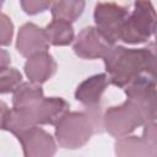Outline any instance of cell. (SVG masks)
<instances>
[{
    "mask_svg": "<svg viewBox=\"0 0 157 157\" xmlns=\"http://www.w3.org/2000/svg\"><path fill=\"white\" fill-rule=\"evenodd\" d=\"M101 125L99 107L87 108L85 112H67L55 125V139L60 147L76 150L85 146Z\"/></svg>",
    "mask_w": 157,
    "mask_h": 157,
    "instance_id": "7a4b0ae2",
    "label": "cell"
},
{
    "mask_svg": "<svg viewBox=\"0 0 157 157\" xmlns=\"http://www.w3.org/2000/svg\"><path fill=\"white\" fill-rule=\"evenodd\" d=\"M115 155L120 157H156L157 147L140 136H121L115 141Z\"/></svg>",
    "mask_w": 157,
    "mask_h": 157,
    "instance_id": "5bb4252c",
    "label": "cell"
},
{
    "mask_svg": "<svg viewBox=\"0 0 157 157\" xmlns=\"http://www.w3.org/2000/svg\"><path fill=\"white\" fill-rule=\"evenodd\" d=\"M69 108V103L61 97H43L33 110V118L37 125H56Z\"/></svg>",
    "mask_w": 157,
    "mask_h": 157,
    "instance_id": "7c38bea8",
    "label": "cell"
},
{
    "mask_svg": "<svg viewBox=\"0 0 157 157\" xmlns=\"http://www.w3.org/2000/svg\"><path fill=\"white\" fill-rule=\"evenodd\" d=\"M56 72V63L54 58L45 50L28 56L25 63V74L33 83H44Z\"/></svg>",
    "mask_w": 157,
    "mask_h": 157,
    "instance_id": "8fae6325",
    "label": "cell"
},
{
    "mask_svg": "<svg viewBox=\"0 0 157 157\" xmlns=\"http://www.w3.org/2000/svg\"><path fill=\"white\" fill-rule=\"evenodd\" d=\"M53 0H20L22 10L27 15H38L48 10Z\"/></svg>",
    "mask_w": 157,
    "mask_h": 157,
    "instance_id": "d6986e66",
    "label": "cell"
},
{
    "mask_svg": "<svg viewBox=\"0 0 157 157\" xmlns=\"http://www.w3.org/2000/svg\"><path fill=\"white\" fill-rule=\"evenodd\" d=\"M108 80L112 85L124 88L140 75H156V53L153 44L150 48L131 49L113 45L103 56Z\"/></svg>",
    "mask_w": 157,
    "mask_h": 157,
    "instance_id": "6da1fadb",
    "label": "cell"
},
{
    "mask_svg": "<svg viewBox=\"0 0 157 157\" xmlns=\"http://www.w3.org/2000/svg\"><path fill=\"white\" fill-rule=\"evenodd\" d=\"M44 32L49 44L55 47L69 45L75 39L71 22L60 18H53V21L44 28Z\"/></svg>",
    "mask_w": 157,
    "mask_h": 157,
    "instance_id": "9a60e30c",
    "label": "cell"
},
{
    "mask_svg": "<svg viewBox=\"0 0 157 157\" xmlns=\"http://www.w3.org/2000/svg\"><path fill=\"white\" fill-rule=\"evenodd\" d=\"M43 97H44V93H43V90H42L40 85L33 83L31 81L29 82H22L13 91L12 108L18 109V110H23V112L28 113L32 117L33 121H34L33 110L40 103V101L43 99Z\"/></svg>",
    "mask_w": 157,
    "mask_h": 157,
    "instance_id": "4fadbf2b",
    "label": "cell"
},
{
    "mask_svg": "<svg viewBox=\"0 0 157 157\" xmlns=\"http://www.w3.org/2000/svg\"><path fill=\"white\" fill-rule=\"evenodd\" d=\"M144 139H146L151 145L157 147V131H156V120H150L144 124Z\"/></svg>",
    "mask_w": 157,
    "mask_h": 157,
    "instance_id": "ffe728a7",
    "label": "cell"
},
{
    "mask_svg": "<svg viewBox=\"0 0 157 157\" xmlns=\"http://www.w3.org/2000/svg\"><path fill=\"white\" fill-rule=\"evenodd\" d=\"M4 1H5V0H0V7L2 6V4H4Z\"/></svg>",
    "mask_w": 157,
    "mask_h": 157,
    "instance_id": "603a6c76",
    "label": "cell"
},
{
    "mask_svg": "<svg viewBox=\"0 0 157 157\" xmlns=\"http://www.w3.org/2000/svg\"><path fill=\"white\" fill-rule=\"evenodd\" d=\"M124 92L126 99L140 107L148 120H156V75L137 76L124 87Z\"/></svg>",
    "mask_w": 157,
    "mask_h": 157,
    "instance_id": "8992f818",
    "label": "cell"
},
{
    "mask_svg": "<svg viewBox=\"0 0 157 157\" xmlns=\"http://www.w3.org/2000/svg\"><path fill=\"white\" fill-rule=\"evenodd\" d=\"M146 121L150 120L144 110L129 99L120 105L109 107L102 115V126L114 137L129 135Z\"/></svg>",
    "mask_w": 157,
    "mask_h": 157,
    "instance_id": "277c9868",
    "label": "cell"
},
{
    "mask_svg": "<svg viewBox=\"0 0 157 157\" xmlns=\"http://www.w3.org/2000/svg\"><path fill=\"white\" fill-rule=\"evenodd\" d=\"M10 63H11V56H10L9 52L0 48V70L7 67L10 65Z\"/></svg>",
    "mask_w": 157,
    "mask_h": 157,
    "instance_id": "44dd1931",
    "label": "cell"
},
{
    "mask_svg": "<svg viewBox=\"0 0 157 157\" xmlns=\"http://www.w3.org/2000/svg\"><path fill=\"white\" fill-rule=\"evenodd\" d=\"M9 107L5 102L0 101V129H4V124H5V119L7 117L9 113Z\"/></svg>",
    "mask_w": 157,
    "mask_h": 157,
    "instance_id": "7402d4cb",
    "label": "cell"
},
{
    "mask_svg": "<svg viewBox=\"0 0 157 157\" xmlns=\"http://www.w3.org/2000/svg\"><path fill=\"white\" fill-rule=\"evenodd\" d=\"M114 44H110L96 27H85L75 38L72 49L75 54L82 59L94 60L103 58Z\"/></svg>",
    "mask_w": 157,
    "mask_h": 157,
    "instance_id": "52a82bcc",
    "label": "cell"
},
{
    "mask_svg": "<svg viewBox=\"0 0 157 157\" xmlns=\"http://www.w3.org/2000/svg\"><path fill=\"white\" fill-rule=\"evenodd\" d=\"M26 157H50L56 152L54 137L38 125L17 136Z\"/></svg>",
    "mask_w": 157,
    "mask_h": 157,
    "instance_id": "ba28073f",
    "label": "cell"
},
{
    "mask_svg": "<svg viewBox=\"0 0 157 157\" xmlns=\"http://www.w3.org/2000/svg\"><path fill=\"white\" fill-rule=\"evenodd\" d=\"M49 48V42L47 39L44 28L38 27L32 22H27L20 27L16 49L22 56H31L39 52H45Z\"/></svg>",
    "mask_w": 157,
    "mask_h": 157,
    "instance_id": "9c48e42d",
    "label": "cell"
},
{
    "mask_svg": "<svg viewBox=\"0 0 157 157\" xmlns=\"http://www.w3.org/2000/svg\"><path fill=\"white\" fill-rule=\"evenodd\" d=\"M13 36V23L10 17L0 12V45H10Z\"/></svg>",
    "mask_w": 157,
    "mask_h": 157,
    "instance_id": "ac0fdd59",
    "label": "cell"
},
{
    "mask_svg": "<svg viewBox=\"0 0 157 157\" xmlns=\"http://www.w3.org/2000/svg\"><path fill=\"white\" fill-rule=\"evenodd\" d=\"M22 83V75L17 69L5 67L0 70V94L13 92Z\"/></svg>",
    "mask_w": 157,
    "mask_h": 157,
    "instance_id": "e0dca14e",
    "label": "cell"
},
{
    "mask_svg": "<svg viewBox=\"0 0 157 157\" xmlns=\"http://www.w3.org/2000/svg\"><path fill=\"white\" fill-rule=\"evenodd\" d=\"M85 10V0H53L50 11L53 18L69 22L76 21Z\"/></svg>",
    "mask_w": 157,
    "mask_h": 157,
    "instance_id": "2e32d148",
    "label": "cell"
},
{
    "mask_svg": "<svg viewBox=\"0 0 157 157\" xmlns=\"http://www.w3.org/2000/svg\"><path fill=\"white\" fill-rule=\"evenodd\" d=\"M156 29V13L148 0H136L132 12L128 16L120 34V39L128 44L147 42Z\"/></svg>",
    "mask_w": 157,
    "mask_h": 157,
    "instance_id": "3957f363",
    "label": "cell"
},
{
    "mask_svg": "<svg viewBox=\"0 0 157 157\" xmlns=\"http://www.w3.org/2000/svg\"><path fill=\"white\" fill-rule=\"evenodd\" d=\"M128 16V9L115 2H98L93 12L96 28L110 44H115L120 39Z\"/></svg>",
    "mask_w": 157,
    "mask_h": 157,
    "instance_id": "5b68a950",
    "label": "cell"
},
{
    "mask_svg": "<svg viewBox=\"0 0 157 157\" xmlns=\"http://www.w3.org/2000/svg\"><path fill=\"white\" fill-rule=\"evenodd\" d=\"M109 83L107 74H97L83 80L75 91V98L86 108H98Z\"/></svg>",
    "mask_w": 157,
    "mask_h": 157,
    "instance_id": "30bf717a",
    "label": "cell"
}]
</instances>
